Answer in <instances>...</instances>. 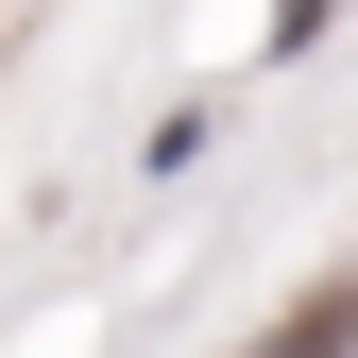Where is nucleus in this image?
Wrapping results in <instances>:
<instances>
[{"mask_svg":"<svg viewBox=\"0 0 358 358\" xmlns=\"http://www.w3.org/2000/svg\"><path fill=\"white\" fill-rule=\"evenodd\" d=\"M256 358H358V290H307V307H290V324H273V341H256Z\"/></svg>","mask_w":358,"mask_h":358,"instance_id":"nucleus-1","label":"nucleus"}]
</instances>
